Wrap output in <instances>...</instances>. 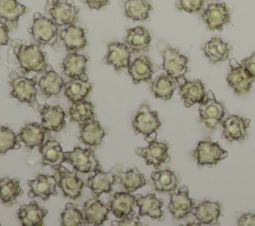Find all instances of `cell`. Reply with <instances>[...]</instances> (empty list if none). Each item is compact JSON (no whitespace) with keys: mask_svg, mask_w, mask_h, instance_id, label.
<instances>
[{"mask_svg":"<svg viewBox=\"0 0 255 226\" xmlns=\"http://www.w3.org/2000/svg\"><path fill=\"white\" fill-rule=\"evenodd\" d=\"M18 65L24 74L44 73L48 68L46 54L38 45L20 44L14 48Z\"/></svg>","mask_w":255,"mask_h":226,"instance_id":"obj_1","label":"cell"},{"mask_svg":"<svg viewBox=\"0 0 255 226\" xmlns=\"http://www.w3.org/2000/svg\"><path fill=\"white\" fill-rule=\"evenodd\" d=\"M9 86L11 87L10 97L17 99L20 103L29 105L35 111H39L40 105L37 101L38 81L35 77L27 78L20 76L13 71L9 74Z\"/></svg>","mask_w":255,"mask_h":226,"instance_id":"obj_2","label":"cell"},{"mask_svg":"<svg viewBox=\"0 0 255 226\" xmlns=\"http://www.w3.org/2000/svg\"><path fill=\"white\" fill-rule=\"evenodd\" d=\"M34 40L40 45L54 46L58 40V26L53 21L37 12L33 16V24L28 29Z\"/></svg>","mask_w":255,"mask_h":226,"instance_id":"obj_3","label":"cell"},{"mask_svg":"<svg viewBox=\"0 0 255 226\" xmlns=\"http://www.w3.org/2000/svg\"><path fill=\"white\" fill-rule=\"evenodd\" d=\"M198 113L200 122H203L207 128L214 129L218 123L225 117L227 113L226 108L222 102L215 99L213 93L208 91L201 104H199Z\"/></svg>","mask_w":255,"mask_h":226,"instance_id":"obj_4","label":"cell"},{"mask_svg":"<svg viewBox=\"0 0 255 226\" xmlns=\"http://www.w3.org/2000/svg\"><path fill=\"white\" fill-rule=\"evenodd\" d=\"M160 125L161 122L157 112L151 111L146 105H142L139 110L132 114L131 127L135 133H141L145 138L155 133Z\"/></svg>","mask_w":255,"mask_h":226,"instance_id":"obj_5","label":"cell"},{"mask_svg":"<svg viewBox=\"0 0 255 226\" xmlns=\"http://www.w3.org/2000/svg\"><path fill=\"white\" fill-rule=\"evenodd\" d=\"M64 156L65 161L69 162L77 172L90 173L101 168L100 163L95 156V152L91 148L75 146L72 151L64 152Z\"/></svg>","mask_w":255,"mask_h":226,"instance_id":"obj_6","label":"cell"},{"mask_svg":"<svg viewBox=\"0 0 255 226\" xmlns=\"http://www.w3.org/2000/svg\"><path fill=\"white\" fill-rule=\"evenodd\" d=\"M227 151L217 142L211 140H200L192 150L191 155L196 159L198 166H212L227 156Z\"/></svg>","mask_w":255,"mask_h":226,"instance_id":"obj_7","label":"cell"},{"mask_svg":"<svg viewBox=\"0 0 255 226\" xmlns=\"http://www.w3.org/2000/svg\"><path fill=\"white\" fill-rule=\"evenodd\" d=\"M162 57L163 63L160 68L165 71V74L178 82L184 78V75L188 72L187 63L189 59L186 56L180 54L176 48L166 47L162 51Z\"/></svg>","mask_w":255,"mask_h":226,"instance_id":"obj_8","label":"cell"},{"mask_svg":"<svg viewBox=\"0 0 255 226\" xmlns=\"http://www.w3.org/2000/svg\"><path fill=\"white\" fill-rule=\"evenodd\" d=\"M201 19L208 30L221 31L231 22V11L226 3H208L201 12Z\"/></svg>","mask_w":255,"mask_h":226,"instance_id":"obj_9","label":"cell"},{"mask_svg":"<svg viewBox=\"0 0 255 226\" xmlns=\"http://www.w3.org/2000/svg\"><path fill=\"white\" fill-rule=\"evenodd\" d=\"M121 169V165L115 166L109 172H105L101 168H98L87 179L86 185L91 189L96 197H99L103 193H110L114 183L117 181L120 173H122Z\"/></svg>","mask_w":255,"mask_h":226,"instance_id":"obj_10","label":"cell"},{"mask_svg":"<svg viewBox=\"0 0 255 226\" xmlns=\"http://www.w3.org/2000/svg\"><path fill=\"white\" fill-rule=\"evenodd\" d=\"M226 81L228 86L233 89L235 95L247 94L251 90L252 84L255 82L244 66L241 63L239 64L235 59L230 61Z\"/></svg>","mask_w":255,"mask_h":226,"instance_id":"obj_11","label":"cell"},{"mask_svg":"<svg viewBox=\"0 0 255 226\" xmlns=\"http://www.w3.org/2000/svg\"><path fill=\"white\" fill-rule=\"evenodd\" d=\"M169 145L165 141H157L151 139L145 147H136L135 153L145 160L147 165H152L156 169L163 163L170 161L168 154Z\"/></svg>","mask_w":255,"mask_h":226,"instance_id":"obj_12","label":"cell"},{"mask_svg":"<svg viewBox=\"0 0 255 226\" xmlns=\"http://www.w3.org/2000/svg\"><path fill=\"white\" fill-rule=\"evenodd\" d=\"M223 131L221 134L222 138H225L229 142L231 141H242L248 135V127L250 119L245 116L236 114H230L220 121Z\"/></svg>","mask_w":255,"mask_h":226,"instance_id":"obj_13","label":"cell"},{"mask_svg":"<svg viewBox=\"0 0 255 226\" xmlns=\"http://www.w3.org/2000/svg\"><path fill=\"white\" fill-rule=\"evenodd\" d=\"M189 190L186 185L179 187L177 192H173L170 195V201L168 204V211L176 220L183 219L191 214L193 207L195 206V200L189 197Z\"/></svg>","mask_w":255,"mask_h":226,"instance_id":"obj_14","label":"cell"},{"mask_svg":"<svg viewBox=\"0 0 255 226\" xmlns=\"http://www.w3.org/2000/svg\"><path fill=\"white\" fill-rule=\"evenodd\" d=\"M55 169L58 175L57 184L61 188L63 195L76 200L82 193L84 186L83 179H81L76 172L70 171L62 165Z\"/></svg>","mask_w":255,"mask_h":226,"instance_id":"obj_15","label":"cell"},{"mask_svg":"<svg viewBox=\"0 0 255 226\" xmlns=\"http://www.w3.org/2000/svg\"><path fill=\"white\" fill-rule=\"evenodd\" d=\"M131 51L124 42H112L108 45V54L104 58V63L111 65L120 73L123 69H128L130 64Z\"/></svg>","mask_w":255,"mask_h":226,"instance_id":"obj_16","label":"cell"},{"mask_svg":"<svg viewBox=\"0 0 255 226\" xmlns=\"http://www.w3.org/2000/svg\"><path fill=\"white\" fill-rule=\"evenodd\" d=\"M39 113L41 115V124L47 131L56 132L65 127L66 113L60 106H40Z\"/></svg>","mask_w":255,"mask_h":226,"instance_id":"obj_17","label":"cell"},{"mask_svg":"<svg viewBox=\"0 0 255 226\" xmlns=\"http://www.w3.org/2000/svg\"><path fill=\"white\" fill-rule=\"evenodd\" d=\"M28 185L30 186V191L28 193L30 198L40 197L46 201L52 195H57L56 186L58 184L54 175L39 173L35 179L28 181Z\"/></svg>","mask_w":255,"mask_h":226,"instance_id":"obj_18","label":"cell"},{"mask_svg":"<svg viewBox=\"0 0 255 226\" xmlns=\"http://www.w3.org/2000/svg\"><path fill=\"white\" fill-rule=\"evenodd\" d=\"M156 71V67L146 56H138L130 62L128 68V74L130 76L132 83L137 85L141 82L150 83L152 75Z\"/></svg>","mask_w":255,"mask_h":226,"instance_id":"obj_19","label":"cell"},{"mask_svg":"<svg viewBox=\"0 0 255 226\" xmlns=\"http://www.w3.org/2000/svg\"><path fill=\"white\" fill-rule=\"evenodd\" d=\"M179 84V96L186 108L192 107L195 104H201L206 96L205 87L202 81L195 79L193 81L182 79Z\"/></svg>","mask_w":255,"mask_h":226,"instance_id":"obj_20","label":"cell"},{"mask_svg":"<svg viewBox=\"0 0 255 226\" xmlns=\"http://www.w3.org/2000/svg\"><path fill=\"white\" fill-rule=\"evenodd\" d=\"M191 214L194 216L198 224H219L218 219L221 215V203L219 201L212 202L205 199L193 207Z\"/></svg>","mask_w":255,"mask_h":226,"instance_id":"obj_21","label":"cell"},{"mask_svg":"<svg viewBox=\"0 0 255 226\" xmlns=\"http://www.w3.org/2000/svg\"><path fill=\"white\" fill-rule=\"evenodd\" d=\"M201 49L204 57L207 58L211 64H217L229 59L232 46L230 43L223 41L220 37H213L205 42Z\"/></svg>","mask_w":255,"mask_h":226,"instance_id":"obj_22","label":"cell"},{"mask_svg":"<svg viewBox=\"0 0 255 226\" xmlns=\"http://www.w3.org/2000/svg\"><path fill=\"white\" fill-rule=\"evenodd\" d=\"M111 212L109 205L104 204L98 197L89 199L83 206V213L87 225L99 226L107 221Z\"/></svg>","mask_w":255,"mask_h":226,"instance_id":"obj_23","label":"cell"},{"mask_svg":"<svg viewBox=\"0 0 255 226\" xmlns=\"http://www.w3.org/2000/svg\"><path fill=\"white\" fill-rule=\"evenodd\" d=\"M136 206L138 207V216H149L152 219L162 220L164 213L162 211L163 200L155 196L154 193L146 195H136Z\"/></svg>","mask_w":255,"mask_h":226,"instance_id":"obj_24","label":"cell"},{"mask_svg":"<svg viewBox=\"0 0 255 226\" xmlns=\"http://www.w3.org/2000/svg\"><path fill=\"white\" fill-rule=\"evenodd\" d=\"M48 13L56 25L58 27H62L75 24L78 21L79 9L67 1H60L51 6Z\"/></svg>","mask_w":255,"mask_h":226,"instance_id":"obj_25","label":"cell"},{"mask_svg":"<svg viewBox=\"0 0 255 226\" xmlns=\"http://www.w3.org/2000/svg\"><path fill=\"white\" fill-rule=\"evenodd\" d=\"M59 35L68 53L78 52L84 49L87 45L85 30L75 24L66 26Z\"/></svg>","mask_w":255,"mask_h":226,"instance_id":"obj_26","label":"cell"},{"mask_svg":"<svg viewBox=\"0 0 255 226\" xmlns=\"http://www.w3.org/2000/svg\"><path fill=\"white\" fill-rule=\"evenodd\" d=\"M48 211L35 200L23 204L17 211V217L23 226H42Z\"/></svg>","mask_w":255,"mask_h":226,"instance_id":"obj_27","label":"cell"},{"mask_svg":"<svg viewBox=\"0 0 255 226\" xmlns=\"http://www.w3.org/2000/svg\"><path fill=\"white\" fill-rule=\"evenodd\" d=\"M65 84L64 80L52 68H49V66L38 81V87L45 99L58 97L64 89Z\"/></svg>","mask_w":255,"mask_h":226,"instance_id":"obj_28","label":"cell"},{"mask_svg":"<svg viewBox=\"0 0 255 226\" xmlns=\"http://www.w3.org/2000/svg\"><path fill=\"white\" fill-rule=\"evenodd\" d=\"M88 61L89 58L86 55H81L77 52L68 53L61 64L64 75L70 80L76 78H88L86 75Z\"/></svg>","mask_w":255,"mask_h":226,"instance_id":"obj_29","label":"cell"},{"mask_svg":"<svg viewBox=\"0 0 255 226\" xmlns=\"http://www.w3.org/2000/svg\"><path fill=\"white\" fill-rule=\"evenodd\" d=\"M124 42L129 47L131 53L147 52L150 48L151 37L145 28L136 26L133 28H128Z\"/></svg>","mask_w":255,"mask_h":226,"instance_id":"obj_30","label":"cell"},{"mask_svg":"<svg viewBox=\"0 0 255 226\" xmlns=\"http://www.w3.org/2000/svg\"><path fill=\"white\" fill-rule=\"evenodd\" d=\"M47 130L42 124L30 122L24 125L17 134L18 140L23 142L26 148L31 151L35 146H40L44 143Z\"/></svg>","mask_w":255,"mask_h":226,"instance_id":"obj_31","label":"cell"},{"mask_svg":"<svg viewBox=\"0 0 255 226\" xmlns=\"http://www.w3.org/2000/svg\"><path fill=\"white\" fill-rule=\"evenodd\" d=\"M108 205L116 218L122 219L126 215L133 212V207L136 205V199L135 196L129 192H116L113 194Z\"/></svg>","mask_w":255,"mask_h":226,"instance_id":"obj_32","label":"cell"},{"mask_svg":"<svg viewBox=\"0 0 255 226\" xmlns=\"http://www.w3.org/2000/svg\"><path fill=\"white\" fill-rule=\"evenodd\" d=\"M105 135L106 130L102 127L100 121L96 119L85 123H80L79 139L88 146H98L102 143Z\"/></svg>","mask_w":255,"mask_h":226,"instance_id":"obj_33","label":"cell"},{"mask_svg":"<svg viewBox=\"0 0 255 226\" xmlns=\"http://www.w3.org/2000/svg\"><path fill=\"white\" fill-rule=\"evenodd\" d=\"M39 151L42 154V165H50L57 168L65 161L64 151L61 144L56 140H47L39 146Z\"/></svg>","mask_w":255,"mask_h":226,"instance_id":"obj_34","label":"cell"},{"mask_svg":"<svg viewBox=\"0 0 255 226\" xmlns=\"http://www.w3.org/2000/svg\"><path fill=\"white\" fill-rule=\"evenodd\" d=\"M150 178L152 180L154 189L161 193L174 191L179 183L178 175L169 168H165L163 170H154L151 173Z\"/></svg>","mask_w":255,"mask_h":226,"instance_id":"obj_35","label":"cell"},{"mask_svg":"<svg viewBox=\"0 0 255 226\" xmlns=\"http://www.w3.org/2000/svg\"><path fill=\"white\" fill-rule=\"evenodd\" d=\"M28 11L29 9L18 0H0V19L15 29L18 27L20 17Z\"/></svg>","mask_w":255,"mask_h":226,"instance_id":"obj_36","label":"cell"},{"mask_svg":"<svg viewBox=\"0 0 255 226\" xmlns=\"http://www.w3.org/2000/svg\"><path fill=\"white\" fill-rule=\"evenodd\" d=\"M177 88H179L178 81L171 78L167 74H161L151 83L150 91L155 98L168 101L171 99L173 92Z\"/></svg>","mask_w":255,"mask_h":226,"instance_id":"obj_37","label":"cell"},{"mask_svg":"<svg viewBox=\"0 0 255 226\" xmlns=\"http://www.w3.org/2000/svg\"><path fill=\"white\" fill-rule=\"evenodd\" d=\"M93 85L88 81V78H76L65 84V97L72 103L85 100L92 91Z\"/></svg>","mask_w":255,"mask_h":226,"instance_id":"obj_38","label":"cell"},{"mask_svg":"<svg viewBox=\"0 0 255 226\" xmlns=\"http://www.w3.org/2000/svg\"><path fill=\"white\" fill-rule=\"evenodd\" d=\"M23 194L19 178H0V200L1 203L9 206L17 202V198Z\"/></svg>","mask_w":255,"mask_h":226,"instance_id":"obj_39","label":"cell"},{"mask_svg":"<svg viewBox=\"0 0 255 226\" xmlns=\"http://www.w3.org/2000/svg\"><path fill=\"white\" fill-rule=\"evenodd\" d=\"M125 16L133 21L149 20L152 5L149 0H126L124 2Z\"/></svg>","mask_w":255,"mask_h":226,"instance_id":"obj_40","label":"cell"},{"mask_svg":"<svg viewBox=\"0 0 255 226\" xmlns=\"http://www.w3.org/2000/svg\"><path fill=\"white\" fill-rule=\"evenodd\" d=\"M68 113L71 120L78 123H85L94 120L96 117L94 105L86 100L72 103Z\"/></svg>","mask_w":255,"mask_h":226,"instance_id":"obj_41","label":"cell"},{"mask_svg":"<svg viewBox=\"0 0 255 226\" xmlns=\"http://www.w3.org/2000/svg\"><path fill=\"white\" fill-rule=\"evenodd\" d=\"M120 183L127 192H133L146 184V179L136 167L128 169L120 174Z\"/></svg>","mask_w":255,"mask_h":226,"instance_id":"obj_42","label":"cell"},{"mask_svg":"<svg viewBox=\"0 0 255 226\" xmlns=\"http://www.w3.org/2000/svg\"><path fill=\"white\" fill-rule=\"evenodd\" d=\"M84 213L79 209L76 204L67 203L65 209L61 214L62 226H82L85 225Z\"/></svg>","mask_w":255,"mask_h":226,"instance_id":"obj_43","label":"cell"},{"mask_svg":"<svg viewBox=\"0 0 255 226\" xmlns=\"http://www.w3.org/2000/svg\"><path fill=\"white\" fill-rule=\"evenodd\" d=\"M18 141L16 133L9 126L0 125V154L15 148L18 145Z\"/></svg>","mask_w":255,"mask_h":226,"instance_id":"obj_44","label":"cell"},{"mask_svg":"<svg viewBox=\"0 0 255 226\" xmlns=\"http://www.w3.org/2000/svg\"><path fill=\"white\" fill-rule=\"evenodd\" d=\"M204 0H178L176 7L190 14H198L202 12Z\"/></svg>","mask_w":255,"mask_h":226,"instance_id":"obj_45","label":"cell"},{"mask_svg":"<svg viewBox=\"0 0 255 226\" xmlns=\"http://www.w3.org/2000/svg\"><path fill=\"white\" fill-rule=\"evenodd\" d=\"M112 225H118V226H137V225H141V223L139 222V216H136L134 214V212H131L128 215H126L124 218L121 219V221L115 222L113 221L111 223Z\"/></svg>","mask_w":255,"mask_h":226,"instance_id":"obj_46","label":"cell"},{"mask_svg":"<svg viewBox=\"0 0 255 226\" xmlns=\"http://www.w3.org/2000/svg\"><path fill=\"white\" fill-rule=\"evenodd\" d=\"M241 64L244 66L246 71L255 81V52L251 53L248 58H245L241 61Z\"/></svg>","mask_w":255,"mask_h":226,"instance_id":"obj_47","label":"cell"},{"mask_svg":"<svg viewBox=\"0 0 255 226\" xmlns=\"http://www.w3.org/2000/svg\"><path fill=\"white\" fill-rule=\"evenodd\" d=\"M237 225L255 226V213H244L237 219Z\"/></svg>","mask_w":255,"mask_h":226,"instance_id":"obj_48","label":"cell"},{"mask_svg":"<svg viewBox=\"0 0 255 226\" xmlns=\"http://www.w3.org/2000/svg\"><path fill=\"white\" fill-rule=\"evenodd\" d=\"M9 27L5 22L0 21V47L9 44Z\"/></svg>","mask_w":255,"mask_h":226,"instance_id":"obj_49","label":"cell"},{"mask_svg":"<svg viewBox=\"0 0 255 226\" xmlns=\"http://www.w3.org/2000/svg\"><path fill=\"white\" fill-rule=\"evenodd\" d=\"M90 9L100 10L109 4V0H84Z\"/></svg>","mask_w":255,"mask_h":226,"instance_id":"obj_50","label":"cell"},{"mask_svg":"<svg viewBox=\"0 0 255 226\" xmlns=\"http://www.w3.org/2000/svg\"><path fill=\"white\" fill-rule=\"evenodd\" d=\"M60 1H62V0H47V4L50 5V6H53V5L57 4Z\"/></svg>","mask_w":255,"mask_h":226,"instance_id":"obj_51","label":"cell"}]
</instances>
